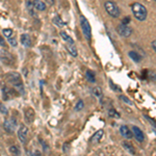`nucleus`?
<instances>
[{
    "label": "nucleus",
    "instance_id": "1",
    "mask_svg": "<svg viewBox=\"0 0 156 156\" xmlns=\"http://www.w3.org/2000/svg\"><path fill=\"white\" fill-rule=\"evenodd\" d=\"M6 80L11 82L14 87V89L19 93V94H24V84L21 80V75L17 72H12L6 74Z\"/></svg>",
    "mask_w": 156,
    "mask_h": 156
},
{
    "label": "nucleus",
    "instance_id": "2",
    "mask_svg": "<svg viewBox=\"0 0 156 156\" xmlns=\"http://www.w3.org/2000/svg\"><path fill=\"white\" fill-rule=\"evenodd\" d=\"M132 9V12L134 15V17L136 18L138 21H145L147 19V9L143 5V4L138 3V2H134V3L131 5Z\"/></svg>",
    "mask_w": 156,
    "mask_h": 156
},
{
    "label": "nucleus",
    "instance_id": "3",
    "mask_svg": "<svg viewBox=\"0 0 156 156\" xmlns=\"http://www.w3.org/2000/svg\"><path fill=\"white\" fill-rule=\"evenodd\" d=\"M60 36H62V39L66 42V48L69 51V53L72 55V56L76 57L77 56V48L74 44V41L72 40V37L69 36L68 34H66L65 31L60 32Z\"/></svg>",
    "mask_w": 156,
    "mask_h": 156
},
{
    "label": "nucleus",
    "instance_id": "4",
    "mask_svg": "<svg viewBox=\"0 0 156 156\" xmlns=\"http://www.w3.org/2000/svg\"><path fill=\"white\" fill-rule=\"evenodd\" d=\"M104 9L107 12V14L109 16H112V18H118L120 16L121 12L119 6L117 5V3H115L114 1H106L104 3Z\"/></svg>",
    "mask_w": 156,
    "mask_h": 156
},
{
    "label": "nucleus",
    "instance_id": "5",
    "mask_svg": "<svg viewBox=\"0 0 156 156\" xmlns=\"http://www.w3.org/2000/svg\"><path fill=\"white\" fill-rule=\"evenodd\" d=\"M80 25H81L82 32H83L84 37H87V40H90V37H92V28H90L89 21L83 16L80 17Z\"/></svg>",
    "mask_w": 156,
    "mask_h": 156
},
{
    "label": "nucleus",
    "instance_id": "6",
    "mask_svg": "<svg viewBox=\"0 0 156 156\" xmlns=\"http://www.w3.org/2000/svg\"><path fill=\"white\" fill-rule=\"evenodd\" d=\"M17 127V120L15 118H9V119H6L3 123V128L6 132L12 133L15 131Z\"/></svg>",
    "mask_w": 156,
    "mask_h": 156
},
{
    "label": "nucleus",
    "instance_id": "7",
    "mask_svg": "<svg viewBox=\"0 0 156 156\" xmlns=\"http://www.w3.org/2000/svg\"><path fill=\"white\" fill-rule=\"evenodd\" d=\"M117 31L121 37H130L132 34V29L130 28L128 25H125V24H122V23H121L120 25H118Z\"/></svg>",
    "mask_w": 156,
    "mask_h": 156
},
{
    "label": "nucleus",
    "instance_id": "8",
    "mask_svg": "<svg viewBox=\"0 0 156 156\" xmlns=\"http://www.w3.org/2000/svg\"><path fill=\"white\" fill-rule=\"evenodd\" d=\"M27 135H28V128L25 125H22L18 130V137L22 144H25L27 142Z\"/></svg>",
    "mask_w": 156,
    "mask_h": 156
},
{
    "label": "nucleus",
    "instance_id": "9",
    "mask_svg": "<svg viewBox=\"0 0 156 156\" xmlns=\"http://www.w3.org/2000/svg\"><path fill=\"white\" fill-rule=\"evenodd\" d=\"M0 59L3 62V64L6 65H11L12 62V56L11 55L9 52H7L6 50H0Z\"/></svg>",
    "mask_w": 156,
    "mask_h": 156
},
{
    "label": "nucleus",
    "instance_id": "10",
    "mask_svg": "<svg viewBox=\"0 0 156 156\" xmlns=\"http://www.w3.org/2000/svg\"><path fill=\"white\" fill-rule=\"evenodd\" d=\"M132 132H133V136L136 138L137 142L143 143L145 140V134L142 130L140 129L137 126H132Z\"/></svg>",
    "mask_w": 156,
    "mask_h": 156
},
{
    "label": "nucleus",
    "instance_id": "11",
    "mask_svg": "<svg viewBox=\"0 0 156 156\" xmlns=\"http://www.w3.org/2000/svg\"><path fill=\"white\" fill-rule=\"evenodd\" d=\"M120 132H121V134H122V136L127 138V140H131L133 137L132 130L128 126H126V125H123V126L120 127Z\"/></svg>",
    "mask_w": 156,
    "mask_h": 156
},
{
    "label": "nucleus",
    "instance_id": "12",
    "mask_svg": "<svg viewBox=\"0 0 156 156\" xmlns=\"http://www.w3.org/2000/svg\"><path fill=\"white\" fill-rule=\"evenodd\" d=\"M103 135H104V131H103V129L98 130V131H97V132H95V133H94V135H93V136L90 137V143L92 145H97L98 143H99L100 140H102Z\"/></svg>",
    "mask_w": 156,
    "mask_h": 156
},
{
    "label": "nucleus",
    "instance_id": "13",
    "mask_svg": "<svg viewBox=\"0 0 156 156\" xmlns=\"http://www.w3.org/2000/svg\"><path fill=\"white\" fill-rule=\"evenodd\" d=\"M24 117L27 123H32L34 120V110L32 109V108H27V109L25 110Z\"/></svg>",
    "mask_w": 156,
    "mask_h": 156
},
{
    "label": "nucleus",
    "instance_id": "14",
    "mask_svg": "<svg viewBox=\"0 0 156 156\" xmlns=\"http://www.w3.org/2000/svg\"><path fill=\"white\" fill-rule=\"evenodd\" d=\"M2 94H3V99L4 100H9L12 98L14 96V93H12V90L9 89V87H2Z\"/></svg>",
    "mask_w": 156,
    "mask_h": 156
},
{
    "label": "nucleus",
    "instance_id": "15",
    "mask_svg": "<svg viewBox=\"0 0 156 156\" xmlns=\"http://www.w3.org/2000/svg\"><path fill=\"white\" fill-rule=\"evenodd\" d=\"M21 43L25 47H30L31 46V39L27 34H21Z\"/></svg>",
    "mask_w": 156,
    "mask_h": 156
},
{
    "label": "nucleus",
    "instance_id": "16",
    "mask_svg": "<svg viewBox=\"0 0 156 156\" xmlns=\"http://www.w3.org/2000/svg\"><path fill=\"white\" fill-rule=\"evenodd\" d=\"M122 146H123V148L127 151V152L130 153V154H132V155L135 154V149H134V147H133L131 144H129L128 142H123Z\"/></svg>",
    "mask_w": 156,
    "mask_h": 156
},
{
    "label": "nucleus",
    "instance_id": "17",
    "mask_svg": "<svg viewBox=\"0 0 156 156\" xmlns=\"http://www.w3.org/2000/svg\"><path fill=\"white\" fill-rule=\"evenodd\" d=\"M34 5L37 11H40V12H43L46 9V4H45L43 1H41V0H34Z\"/></svg>",
    "mask_w": 156,
    "mask_h": 156
},
{
    "label": "nucleus",
    "instance_id": "18",
    "mask_svg": "<svg viewBox=\"0 0 156 156\" xmlns=\"http://www.w3.org/2000/svg\"><path fill=\"white\" fill-rule=\"evenodd\" d=\"M92 93L95 97L98 98V99H101V98L103 97V93H102V90L100 87H94L92 89Z\"/></svg>",
    "mask_w": 156,
    "mask_h": 156
},
{
    "label": "nucleus",
    "instance_id": "19",
    "mask_svg": "<svg viewBox=\"0 0 156 156\" xmlns=\"http://www.w3.org/2000/svg\"><path fill=\"white\" fill-rule=\"evenodd\" d=\"M128 55H129L130 58H131L133 62H140V59H142L140 55L138 54L137 52H135V51H130L129 53H128Z\"/></svg>",
    "mask_w": 156,
    "mask_h": 156
},
{
    "label": "nucleus",
    "instance_id": "20",
    "mask_svg": "<svg viewBox=\"0 0 156 156\" xmlns=\"http://www.w3.org/2000/svg\"><path fill=\"white\" fill-rule=\"evenodd\" d=\"M9 152L12 153V156H21V152H20L19 148L15 145H12L9 147Z\"/></svg>",
    "mask_w": 156,
    "mask_h": 156
},
{
    "label": "nucleus",
    "instance_id": "21",
    "mask_svg": "<svg viewBox=\"0 0 156 156\" xmlns=\"http://www.w3.org/2000/svg\"><path fill=\"white\" fill-rule=\"evenodd\" d=\"M85 76H87V80H89L90 82H95V81H96V76H95V73L93 71H90V70H87V73H85Z\"/></svg>",
    "mask_w": 156,
    "mask_h": 156
},
{
    "label": "nucleus",
    "instance_id": "22",
    "mask_svg": "<svg viewBox=\"0 0 156 156\" xmlns=\"http://www.w3.org/2000/svg\"><path fill=\"white\" fill-rule=\"evenodd\" d=\"M54 23L57 25V26H59V27H62L65 25V22L62 21V19H60V17L59 16H56L54 18Z\"/></svg>",
    "mask_w": 156,
    "mask_h": 156
},
{
    "label": "nucleus",
    "instance_id": "23",
    "mask_svg": "<svg viewBox=\"0 0 156 156\" xmlns=\"http://www.w3.org/2000/svg\"><path fill=\"white\" fill-rule=\"evenodd\" d=\"M108 115H109L110 118H120L119 112H118L115 109H109V112H108Z\"/></svg>",
    "mask_w": 156,
    "mask_h": 156
},
{
    "label": "nucleus",
    "instance_id": "24",
    "mask_svg": "<svg viewBox=\"0 0 156 156\" xmlns=\"http://www.w3.org/2000/svg\"><path fill=\"white\" fill-rule=\"evenodd\" d=\"M147 78H150L151 80H153V81H155L156 80V73L154 71H147Z\"/></svg>",
    "mask_w": 156,
    "mask_h": 156
},
{
    "label": "nucleus",
    "instance_id": "25",
    "mask_svg": "<svg viewBox=\"0 0 156 156\" xmlns=\"http://www.w3.org/2000/svg\"><path fill=\"white\" fill-rule=\"evenodd\" d=\"M12 29L11 28H6V29H3V34H4V37H6L7 39H9L12 36Z\"/></svg>",
    "mask_w": 156,
    "mask_h": 156
},
{
    "label": "nucleus",
    "instance_id": "26",
    "mask_svg": "<svg viewBox=\"0 0 156 156\" xmlns=\"http://www.w3.org/2000/svg\"><path fill=\"white\" fill-rule=\"evenodd\" d=\"M83 106H84L83 101H82V100H79V101L77 102L76 106H75V110H76V112H79V110H81L82 108H83Z\"/></svg>",
    "mask_w": 156,
    "mask_h": 156
},
{
    "label": "nucleus",
    "instance_id": "27",
    "mask_svg": "<svg viewBox=\"0 0 156 156\" xmlns=\"http://www.w3.org/2000/svg\"><path fill=\"white\" fill-rule=\"evenodd\" d=\"M120 99L122 100V101H124V102L126 103V104H128V105H132L131 100L128 99V98H127L126 96H124V95H121V96H120Z\"/></svg>",
    "mask_w": 156,
    "mask_h": 156
},
{
    "label": "nucleus",
    "instance_id": "28",
    "mask_svg": "<svg viewBox=\"0 0 156 156\" xmlns=\"http://www.w3.org/2000/svg\"><path fill=\"white\" fill-rule=\"evenodd\" d=\"M0 112L2 115H7V108L4 104H0Z\"/></svg>",
    "mask_w": 156,
    "mask_h": 156
},
{
    "label": "nucleus",
    "instance_id": "29",
    "mask_svg": "<svg viewBox=\"0 0 156 156\" xmlns=\"http://www.w3.org/2000/svg\"><path fill=\"white\" fill-rule=\"evenodd\" d=\"M7 40H9V43L12 45V46H14V47H16V46H17V41L14 39V37H11L9 39H7Z\"/></svg>",
    "mask_w": 156,
    "mask_h": 156
},
{
    "label": "nucleus",
    "instance_id": "30",
    "mask_svg": "<svg viewBox=\"0 0 156 156\" xmlns=\"http://www.w3.org/2000/svg\"><path fill=\"white\" fill-rule=\"evenodd\" d=\"M34 5L31 3V2H30V1H27V7H28L30 14H34V9H32V7H34Z\"/></svg>",
    "mask_w": 156,
    "mask_h": 156
},
{
    "label": "nucleus",
    "instance_id": "31",
    "mask_svg": "<svg viewBox=\"0 0 156 156\" xmlns=\"http://www.w3.org/2000/svg\"><path fill=\"white\" fill-rule=\"evenodd\" d=\"M130 22V18L129 17H125L124 19H123V21H122V24H125V25H127L128 23Z\"/></svg>",
    "mask_w": 156,
    "mask_h": 156
},
{
    "label": "nucleus",
    "instance_id": "32",
    "mask_svg": "<svg viewBox=\"0 0 156 156\" xmlns=\"http://www.w3.org/2000/svg\"><path fill=\"white\" fill-rule=\"evenodd\" d=\"M0 46H2V47H5L6 46L5 41H4V39L1 36H0Z\"/></svg>",
    "mask_w": 156,
    "mask_h": 156
},
{
    "label": "nucleus",
    "instance_id": "33",
    "mask_svg": "<svg viewBox=\"0 0 156 156\" xmlns=\"http://www.w3.org/2000/svg\"><path fill=\"white\" fill-rule=\"evenodd\" d=\"M110 84H112V89L114 90H121V89H119V87H117V85H115L114 83H112V81L110 80Z\"/></svg>",
    "mask_w": 156,
    "mask_h": 156
},
{
    "label": "nucleus",
    "instance_id": "34",
    "mask_svg": "<svg viewBox=\"0 0 156 156\" xmlns=\"http://www.w3.org/2000/svg\"><path fill=\"white\" fill-rule=\"evenodd\" d=\"M31 156H42V153L40 152L39 150H37V151H34V153H32V155Z\"/></svg>",
    "mask_w": 156,
    "mask_h": 156
},
{
    "label": "nucleus",
    "instance_id": "35",
    "mask_svg": "<svg viewBox=\"0 0 156 156\" xmlns=\"http://www.w3.org/2000/svg\"><path fill=\"white\" fill-rule=\"evenodd\" d=\"M152 48H153V50L156 52V41H153L152 42Z\"/></svg>",
    "mask_w": 156,
    "mask_h": 156
},
{
    "label": "nucleus",
    "instance_id": "36",
    "mask_svg": "<svg viewBox=\"0 0 156 156\" xmlns=\"http://www.w3.org/2000/svg\"><path fill=\"white\" fill-rule=\"evenodd\" d=\"M155 2H156V0H155Z\"/></svg>",
    "mask_w": 156,
    "mask_h": 156
}]
</instances>
